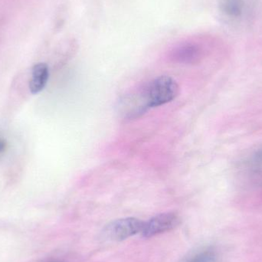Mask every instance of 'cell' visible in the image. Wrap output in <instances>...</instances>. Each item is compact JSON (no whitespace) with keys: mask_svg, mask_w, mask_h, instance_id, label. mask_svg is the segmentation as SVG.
Segmentation results:
<instances>
[{"mask_svg":"<svg viewBox=\"0 0 262 262\" xmlns=\"http://www.w3.org/2000/svg\"><path fill=\"white\" fill-rule=\"evenodd\" d=\"M180 88L177 81L169 76H160L151 81L141 92L146 109L158 107L170 102L177 98Z\"/></svg>","mask_w":262,"mask_h":262,"instance_id":"obj_1","label":"cell"},{"mask_svg":"<svg viewBox=\"0 0 262 262\" xmlns=\"http://www.w3.org/2000/svg\"><path fill=\"white\" fill-rule=\"evenodd\" d=\"M143 223L144 222L134 217L119 219L108 223L103 230V235L104 238L111 241H124L140 233Z\"/></svg>","mask_w":262,"mask_h":262,"instance_id":"obj_2","label":"cell"},{"mask_svg":"<svg viewBox=\"0 0 262 262\" xmlns=\"http://www.w3.org/2000/svg\"><path fill=\"white\" fill-rule=\"evenodd\" d=\"M180 224V216L175 212L158 214L143 223L140 233L144 238H152L172 230Z\"/></svg>","mask_w":262,"mask_h":262,"instance_id":"obj_3","label":"cell"},{"mask_svg":"<svg viewBox=\"0 0 262 262\" xmlns=\"http://www.w3.org/2000/svg\"><path fill=\"white\" fill-rule=\"evenodd\" d=\"M49 78V69L45 63H38L32 68V78L29 83V89L33 95L41 92L47 84Z\"/></svg>","mask_w":262,"mask_h":262,"instance_id":"obj_4","label":"cell"},{"mask_svg":"<svg viewBox=\"0 0 262 262\" xmlns=\"http://www.w3.org/2000/svg\"><path fill=\"white\" fill-rule=\"evenodd\" d=\"M176 61L185 64L196 62L202 56V50L198 46L186 44L177 48L172 54Z\"/></svg>","mask_w":262,"mask_h":262,"instance_id":"obj_5","label":"cell"},{"mask_svg":"<svg viewBox=\"0 0 262 262\" xmlns=\"http://www.w3.org/2000/svg\"><path fill=\"white\" fill-rule=\"evenodd\" d=\"M245 0H222L220 8L222 12L231 18H239L245 12Z\"/></svg>","mask_w":262,"mask_h":262,"instance_id":"obj_6","label":"cell"},{"mask_svg":"<svg viewBox=\"0 0 262 262\" xmlns=\"http://www.w3.org/2000/svg\"><path fill=\"white\" fill-rule=\"evenodd\" d=\"M217 253L213 248H203L195 251L183 259L181 262H216Z\"/></svg>","mask_w":262,"mask_h":262,"instance_id":"obj_7","label":"cell"},{"mask_svg":"<svg viewBox=\"0 0 262 262\" xmlns=\"http://www.w3.org/2000/svg\"><path fill=\"white\" fill-rule=\"evenodd\" d=\"M255 162L258 164L262 165V150L259 151L255 156Z\"/></svg>","mask_w":262,"mask_h":262,"instance_id":"obj_8","label":"cell"},{"mask_svg":"<svg viewBox=\"0 0 262 262\" xmlns=\"http://www.w3.org/2000/svg\"><path fill=\"white\" fill-rule=\"evenodd\" d=\"M6 148V143L5 140H2L0 139V154L3 152V151H5Z\"/></svg>","mask_w":262,"mask_h":262,"instance_id":"obj_9","label":"cell"},{"mask_svg":"<svg viewBox=\"0 0 262 262\" xmlns=\"http://www.w3.org/2000/svg\"><path fill=\"white\" fill-rule=\"evenodd\" d=\"M42 262H64L59 259H55V258H50V259L45 260Z\"/></svg>","mask_w":262,"mask_h":262,"instance_id":"obj_10","label":"cell"}]
</instances>
